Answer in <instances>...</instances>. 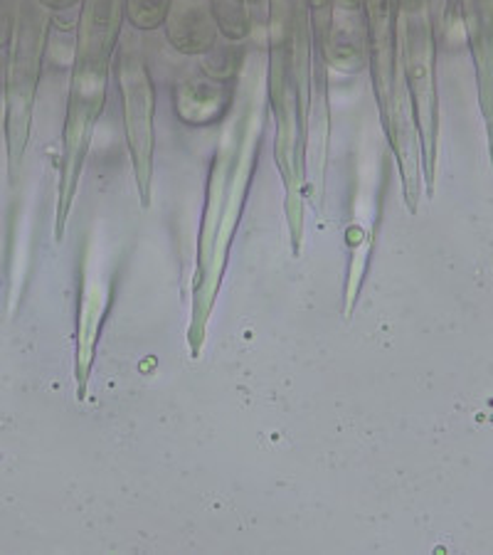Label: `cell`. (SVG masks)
<instances>
[{"label": "cell", "instance_id": "6da1fadb", "mask_svg": "<svg viewBox=\"0 0 493 555\" xmlns=\"http://www.w3.org/2000/svg\"><path fill=\"white\" fill-rule=\"evenodd\" d=\"M42 57V33L38 23H21L11 50V67H8V156H11V171L21 164V156L28 143L33 96L40 77Z\"/></svg>", "mask_w": 493, "mask_h": 555}, {"label": "cell", "instance_id": "7a4b0ae2", "mask_svg": "<svg viewBox=\"0 0 493 555\" xmlns=\"http://www.w3.org/2000/svg\"><path fill=\"white\" fill-rule=\"evenodd\" d=\"M119 87L127 116V137L133 156V171L139 178L141 198L148 203L151 188V156H154V85L146 67L129 52L119 65Z\"/></svg>", "mask_w": 493, "mask_h": 555}, {"label": "cell", "instance_id": "3957f363", "mask_svg": "<svg viewBox=\"0 0 493 555\" xmlns=\"http://www.w3.org/2000/svg\"><path fill=\"white\" fill-rule=\"evenodd\" d=\"M112 304V284L96 272H87L82 280V297H79L77 317V392L85 400L89 373H92L96 341L102 334L106 311Z\"/></svg>", "mask_w": 493, "mask_h": 555}]
</instances>
